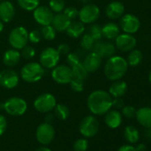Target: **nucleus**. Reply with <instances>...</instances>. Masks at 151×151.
<instances>
[{
  "label": "nucleus",
  "instance_id": "14",
  "mask_svg": "<svg viewBox=\"0 0 151 151\" xmlns=\"http://www.w3.org/2000/svg\"><path fill=\"white\" fill-rule=\"evenodd\" d=\"M53 12L45 6H38L35 10H33L34 20L41 26L50 25L53 19Z\"/></svg>",
  "mask_w": 151,
  "mask_h": 151
},
{
  "label": "nucleus",
  "instance_id": "35",
  "mask_svg": "<svg viewBox=\"0 0 151 151\" xmlns=\"http://www.w3.org/2000/svg\"><path fill=\"white\" fill-rule=\"evenodd\" d=\"M69 86H70V89L75 93H81L84 91V88H85L84 81L78 79V78H73L72 80L69 82Z\"/></svg>",
  "mask_w": 151,
  "mask_h": 151
},
{
  "label": "nucleus",
  "instance_id": "2",
  "mask_svg": "<svg viewBox=\"0 0 151 151\" xmlns=\"http://www.w3.org/2000/svg\"><path fill=\"white\" fill-rule=\"evenodd\" d=\"M128 63L126 60L118 55H113L108 58L104 66V75L110 81L121 79L126 74Z\"/></svg>",
  "mask_w": 151,
  "mask_h": 151
},
{
  "label": "nucleus",
  "instance_id": "48",
  "mask_svg": "<svg viewBox=\"0 0 151 151\" xmlns=\"http://www.w3.org/2000/svg\"><path fill=\"white\" fill-rule=\"evenodd\" d=\"M135 149H136V151H145L146 150V146H145V144L140 143V144H139L137 146V147H135Z\"/></svg>",
  "mask_w": 151,
  "mask_h": 151
},
{
  "label": "nucleus",
  "instance_id": "8",
  "mask_svg": "<svg viewBox=\"0 0 151 151\" xmlns=\"http://www.w3.org/2000/svg\"><path fill=\"white\" fill-rule=\"evenodd\" d=\"M52 80L59 85H67L73 78V73L70 66L68 65H57L51 73Z\"/></svg>",
  "mask_w": 151,
  "mask_h": 151
},
{
  "label": "nucleus",
  "instance_id": "16",
  "mask_svg": "<svg viewBox=\"0 0 151 151\" xmlns=\"http://www.w3.org/2000/svg\"><path fill=\"white\" fill-rule=\"evenodd\" d=\"M96 53H98L101 58H109L113 56L116 52V46L109 42L98 40L95 41L93 50Z\"/></svg>",
  "mask_w": 151,
  "mask_h": 151
},
{
  "label": "nucleus",
  "instance_id": "10",
  "mask_svg": "<svg viewBox=\"0 0 151 151\" xmlns=\"http://www.w3.org/2000/svg\"><path fill=\"white\" fill-rule=\"evenodd\" d=\"M100 14V8L96 5L88 4L80 9L78 13V18L79 21L84 24H92L99 19Z\"/></svg>",
  "mask_w": 151,
  "mask_h": 151
},
{
  "label": "nucleus",
  "instance_id": "32",
  "mask_svg": "<svg viewBox=\"0 0 151 151\" xmlns=\"http://www.w3.org/2000/svg\"><path fill=\"white\" fill-rule=\"evenodd\" d=\"M95 44V40L92 37L89 33H84L81 36L80 39V45L86 51H92L93 45Z\"/></svg>",
  "mask_w": 151,
  "mask_h": 151
},
{
  "label": "nucleus",
  "instance_id": "31",
  "mask_svg": "<svg viewBox=\"0 0 151 151\" xmlns=\"http://www.w3.org/2000/svg\"><path fill=\"white\" fill-rule=\"evenodd\" d=\"M54 110V116L59 118L60 120H66L69 116V109L64 104H56V106L53 109Z\"/></svg>",
  "mask_w": 151,
  "mask_h": 151
},
{
  "label": "nucleus",
  "instance_id": "45",
  "mask_svg": "<svg viewBox=\"0 0 151 151\" xmlns=\"http://www.w3.org/2000/svg\"><path fill=\"white\" fill-rule=\"evenodd\" d=\"M124 106V101L121 98H114V100H112V107L115 108L116 109H123Z\"/></svg>",
  "mask_w": 151,
  "mask_h": 151
},
{
  "label": "nucleus",
  "instance_id": "29",
  "mask_svg": "<svg viewBox=\"0 0 151 151\" xmlns=\"http://www.w3.org/2000/svg\"><path fill=\"white\" fill-rule=\"evenodd\" d=\"M124 138L130 143H136L139 140V131L132 125L126 126L124 129Z\"/></svg>",
  "mask_w": 151,
  "mask_h": 151
},
{
  "label": "nucleus",
  "instance_id": "50",
  "mask_svg": "<svg viewBox=\"0 0 151 151\" xmlns=\"http://www.w3.org/2000/svg\"><path fill=\"white\" fill-rule=\"evenodd\" d=\"M147 133V136L151 139V127H149V128H147V132H146Z\"/></svg>",
  "mask_w": 151,
  "mask_h": 151
},
{
  "label": "nucleus",
  "instance_id": "43",
  "mask_svg": "<svg viewBox=\"0 0 151 151\" xmlns=\"http://www.w3.org/2000/svg\"><path fill=\"white\" fill-rule=\"evenodd\" d=\"M57 51H58V52H59L60 55L64 56V55H67L68 53L70 52V47H69V45H68V44L62 43V44H60V45L58 46Z\"/></svg>",
  "mask_w": 151,
  "mask_h": 151
},
{
  "label": "nucleus",
  "instance_id": "47",
  "mask_svg": "<svg viewBox=\"0 0 151 151\" xmlns=\"http://www.w3.org/2000/svg\"><path fill=\"white\" fill-rule=\"evenodd\" d=\"M54 118H55L54 114H52V113L48 112V113H46V116L45 117V122L48 123V124H52L54 121Z\"/></svg>",
  "mask_w": 151,
  "mask_h": 151
},
{
  "label": "nucleus",
  "instance_id": "27",
  "mask_svg": "<svg viewBox=\"0 0 151 151\" xmlns=\"http://www.w3.org/2000/svg\"><path fill=\"white\" fill-rule=\"evenodd\" d=\"M71 69H72V73H73V78H75L85 81L88 78L89 73L81 61L73 65L71 67Z\"/></svg>",
  "mask_w": 151,
  "mask_h": 151
},
{
  "label": "nucleus",
  "instance_id": "1",
  "mask_svg": "<svg viewBox=\"0 0 151 151\" xmlns=\"http://www.w3.org/2000/svg\"><path fill=\"white\" fill-rule=\"evenodd\" d=\"M112 97L104 90H95L87 98V107L89 110L97 116L106 114L112 108Z\"/></svg>",
  "mask_w": 151,
  "mask_h": 151
},
{
  "label": "nucleus",
  "instance_id": "37",
  "mask_svg": "<svg viewBox=\"0 0 151 151\" xmlns=\"http://www.w3.org/2000/svg\"><path fill=\"white\" fill-rule=\"evenodd\" d=\"M73 148L75 151H86L88 148V140L85 138L78 139L74 142Z\"/></svg>",
  "mask_w": 151,
  "mask_h": 151
},
{
  "label": "nucleus",
  "instance_id": "51",
  "mask_svg": "<svg viewBox=\"0 0 151 151\" xmlns=\"http://www.w3.org/2000/svg\"><path fill=\"white\" fill-rule=\"evenodd\" d=\"M4 27H5L4 26V22L1 20H0V33H1L4 30Z\"/></svg>",
  "mask_w": 151,
  "mask_h": 151
},
{
  "label": "nucleus",
  "instance_id": "15",
  "mask_svg": "<svg viewBox=\"0 0 151 151\" xmlns=\"http://www.w3.org/2000/svg\"><path fill=\"white\" fill-rule=\"evenodd\" d=\"M115 41H116V47L119 51L124 52L132 51V49L135 48L137 45L136 38L132 34H127V33L119 34L115 38Z\"/></svg>",
  "mask_w": 151,
  "mask_h": 151
},
{
  "label": "nucleus",
  "instance_id": "36",
  "mask_svg": "<svg viewBox=\"0 0 151 151\" xmlns=\"http://www.w3.org/2000/svg\"><path fill=\"white\" fill-rule=\"evenodd\" d=\"M87 33H89L95 41L101 40V37H102L101 27L100 25H98V24H93V25H91V27L89 28V30H88Z\"/></svg>",
  "mask_w": 151,
  "mask_h": 151
},
{
  "label": "nucleus",
  "instance_id": "25",
  "mask_svg": "<svg viewBox=\"0 0 151 151\" xmlns=\"http://www.w3.org/2000/svg\"><path fill=\"white\" fill-rule=\"evenodd\" d=\"M85 30L86 27L83 22L80 21H71L70 24L66 29V33L71 38H78L85 33Z\"/></svg>",
  "mask_w": 151,
  "mask_h": 151
},
{
  "label": "nucleus",
  "instance_id": "26",
  "mask_svg": "<svg viewBox=\"0 0 151 151\" xmlns=\"http://www.w3.org/2000/svg\"><path fill=\"white\" fill-rule=\"evenodd\" d=\"M102 37L108 40L115 39L120 33V27L115 22H108L101 27Z\"/></svg>",
  "mask_w": 151,
  "mask_h": 151
},
{
  "label": "nucleus",
  "instance_id": "23",
  "mask_svg": "<svg viewBox=\"0 0 151 151\" xmlns=\"http://www.w3.org/2000/svg\"><path fill=\"white\" fill-rule=\"evenodd\" d=\"M22 55L19 50L16 49H8L3 54V62L7 67H14L21 60Z\"/></svg>",
  "mask_w": 151,
  "mask_h": 151
},
{
  "label": "nucleus",
  "instance_id": "6",
  "mask_svg": "<svg viewBox=\"0 0 151 151\" xmlns=\"http://www.w3.org/2000/svg\"><path fill=\"white\" fill-rule=\"evenodd\" d=\"M56 104V98L49 93H45L38 95L33 103L34 108L37 111L45 114L53 110Z\"/></svg>",
  "mask_w": 151,
  "mask_h": 151
},
{
  "label": "nucleus",
  "instance_id": "20",
  "mask_svg": "<svg viewBox=\"0 0 151 151\" xmlns=\"http://www.w3.org/2000/svg\"><path fill=\"white\" fill-rule=\"evenodd\" d=\"M105 124L111 129L119 127L122 124V114L116 109H109L105 116Z\"/></svg>",
  "mask_w": 151,
  "mask_h": 151
},
{
  "label": "nucleus",
  "instance_id": "22",
  "mask_svg": "<svg viewBox=\"0 0 151 151\" xmlns=\"http://www.w3.org/2000/svg\"><path fill=\"white\" fill-rule=\"evenodd\" d=\"M71 21L62 13L56 14L53 16L52 26L55 29L57 32H64L68 29V25L70 24Z\"/></svg>",
  "mask_w": 151,
  "mask_h": 151
},
{
  "label": "nucleus",
  "instance_id": "11",
  "mask_svg": "<svg viewBox=\"0 0 151 151\" xmlns=\"http://www.w3.org/2000/svg\"><path fill=\"white\" fill-rule=\"evenodd\" d=\"M55 136V130L52 124L48 123H42L40 124L36 131V138L37 141L42 145H48L50 144Z\"/></svg>",
  "mask_w": 151,
  "mask_h": 151
},
{
  "label": "nucleus",
  "instance_id": "49",
  "mask_svg": "<svg viewBox=\"0 0 151 151\" xmlns=\"http://www.w3.org/2000/svg\"><path fill=\"white\" fill-rule=\"evenodd\" d=\"M36 151H52V150L49 147H40Z\"/></svg>",
  "mask_w": 151,
  "mask_h": 151
},
{
  "label": "nucleus",
  "instance_id": "34",
  "mask_svg": "<svg viewBox=\"0 0 151 151\" xmlns=\"http://www.w3.org/2000/svg\"><path fill=\"white\" fill-rule=\"evenodd\" d=\"M49 8L56 14L62 13L66 8V4L64 0H50Z\"/></svg>",
  "mask_w": 151,
  "mask_h": 151
},
{
  "label": "nucleus",
  "instance_id": "4",
  "mask_svg": "<svg viewBox=\"0 0 151 151\" xmlns=\"http://www.w3.org/2000/svg\"><path fill=\"white\" fill-rule=\"evenodd\" d=\"M8 42L14 49L22 50L29 43V31L22 26L15 27L9 34Z\"/></svg>",
  "mask_w": 151,
  "mask_h": 151
},
{
  "label": "nucleus",
  "instance_id": "46",
  "mask_svg": "<svg viewBox=\"0 0 151 151\" xmlns=\"http://www.w3.org/2000/svg\"><path fill=\"white\" fill-rule=\"evenodd\" d=\"M117 151H136V149L132 145H123L118 148Z\"/></svg>",
  "mask_w": 151,
  "mask_h": 151
},
{
  "label": "nucleus",
  "instance_id": "24",
  "mask_svg": "<svg viewBox=\"0 0 151 151\" xmlns=\"http://www.w3.org/2000/svg\"><path fill=\"white\" fill-rule=\"evenodd\" d=\"M126 91H127V84L124 81L119 79V80L113 81V83L109 86V93L112 98H121L125 94Z\"/></svg>",
  "mask_w": 151,
  "mask_h": 151
},
{
  "label": "nucleus",
  "instance_id": "52",
  "mask_svg": "<svg viewBox=\"0 0 151 151\" xmlns=\"http://www.w3.org/2000/svg\"><path fill=\"white\" fill-rule=\"evenodd\" d=\"M0 110H5V103H0Z\"/></svg>",
  "mask_w": 151,
  "mask_h": 151
},
{
  "label": "nucleus",
  "instance_id": "17",
  "mask_svg": "<svg viewBox=\"0 0 151 151\" xmlns=\"http://www.w3.org/2000/svg\"><path fill=\"white\" fill-rule=\"evenodd\" d=\"M101 62H102V58L93 51L90 52L82 61L83 65L85 66L88 73L96 72L101 68Z\"/></svg>",
  "mask_w": 151,
  "mask_h": 151
},
{
  "label": "nucleus",
  "instance_id": "28",
  "mask_svg": "<svg viewBox=\"0 0 151 151\" xmlns=\"http://www.w3.org/2000/svg\"><path fill=\"white\" fill-rule=\"evenodd\" d=\"M143 59V55L142 52L139 50L137 49H132V51H130L128 56H127V63L128 66L131 67H136L138 65H139L142 61Z\"/></svg>",
  "mask_w": 151,
  "mask_h": 151
},
{
  "label": "nucleus",
  "instance_id": "38",
  "mask_svg": "<svg viewBox=\"0 0 151 151\" xmlns=\"http://www.w3.org/2000/svg\"><path fill=\"white\" fill-rule=\"evenodd\" d=\"M21 51V55L26 60H31L36 56V51L34 47H32L31 45H27Z\"/></svg>",
  "mask_w": 151,
  "mask_h": 151
},
{
  "label": "nucleus",
  "instance_id": "9",
  "mask_svg": "<svg viewBox=\"0 0 151 151\" xmlns=\"http://www.w3.org/2000/svg\"><path fill=\"white\" fill-rule=\"evenodd\" d=\"M60 55L59 54L57 49L53 47H46L42 50L39 55V63L45 68H53L58 65L60 61Z\"/></svg>",
  "mask_w": 151,
  "mask_h": 151
},
{
  "label": "nucleus",
  "instance_id": "7",
  "mask_svg": "<svg viewBox=\"0 0 151 151\" xmlns=\"http://www.w3.org/2000/svg\"><path fill=\"white\" fill-rule=\"evenodd\" d=\"M100 128L97 118L93 116H85L79 124V132L85 138H92L95 136Z\"/></svg>",
  "mask_w": 151,
  "mask_h": 151
},
{
  "label": "nucleus",
  "instance_id": "19",
  "mask_svg": "<svg viewBox=\"0 0 151 151\" xmlns=\"http://www.w3.org/2000/svg\"><path fill=\"white\" fill-rule=\"evenodd\" d=\"M124 13V6L119 1L109 3L105 9L106 16L110 20H117L122 17Z\"/></svg>",
  "mask_w": 151,
  "mask_h": 151
},
{
  "label": "nucleus",
  "instance_id": "40",
  "mask_svg": "<svg viewBox=\"0 0 151 151\" xmlns=\"http://www.w3.org/2000/svg\"><path fill=\"white\" fill-rule=\"evenodd\" d=\"M42 39V36L40 33V30L33 29L30 32H29V41L32 44H38Z\"/></svg>",
  "mask_w": 151,
  "mask_h": 151
},
{
  "label": "nucleus",
  "instance_id": "33",
  "mask_svg": "<svg viewBox=\"0 0 151 151\" xmlns=\"http://www.w3.org/2000/svg\"><path fill=\"white\" fill-rule=\"evenodd\" d=\"M17 3L21 8L30 12L35 10L39 6V0H17Z\"/></svg>",
  "mask_w": 151,
  "mask_h": 151
},
{
  "label": "nucleus",
  "instance_id": "12",
  "mask_svg": "<svg viewBox=\"0 0 151 151\" xmlns=\"http://www.w3.org/2000/svg\"><path fill=\"white\" fill-rule=\"evenodd\" d=\"M119 27L124 33L132 35L139 29L140 22L137 16L131 14H123L120 18Z\"/></svg>",
  "mask_w": 151,
  "mask_h": 151
},
{
  "label": "nucleus",
  "instance_id": "18",
  "mask_svg": "<svg viewBox=\"0 0 151 151\" xmlns=\"http://www.w3.org/2000/svg\"><path fill=\"white\" fill-rule=\"evenodd\" d=\"M15 15V7L8 0L0 2V20L3 22H10Z\"/></svg>",
  "mask_w": 151,
  "mask_h": 151
},
{
  "label": "nucleus",
  "instance_id": "21",
  "mask_svg": "<svg viewBox=\"0 0 151 151\" xmlns=\"http://www.w3.org/2000/svg\"><path fill=\"white\" fill-rule=\"evenodd\" d=\"M138 123L143 127H151V108L142 107L136 110L135 114Z\"/></svg>",
  "mask_w": 151,
  "mask_h": 151
},
{
  "label": "nucleus",
  "instance_id": "42",
  "mask_svg": "<svg viewBox=\"0 0 151 151\" xmlns=\"http://www.w3.org/2000/svg\"><path fill=\"white\" fill-rule=\"evenodd\" d=\"M67 62L70 67H72L73 65L80 62V57L76 52H69L67 54Z\"/></svg>",
  "mask_w": 151,
  "mask_h": 151
},
{
  "label": "nucleus",
  "instance_id": "5",
  "mask_svg": "<svg viewBox=\"0 0 151 151\" xmlns=\"http://www.w3.org/2000/svg\"><path fill=\"white\" fill-rule=\"evenodd\" d=\"M4 103L5 111L13 116H20L24 115L28 109L26 101L21 97H11Z\"/></svg>",
  "mask_w": 151,
  "mask_h": 151
},
{
  "label": "nucleus",
  "instance_id": "13",
  "mask_svg": "<svg viewBox=\"0 0 151 151\" xmlns=\"http://www.w3.org/2000/svg\"><path fill=\"white\" fill-rule=\"evenodd\" d=\"M20 76L13 69L0 71V86L6 89H14L19 85Z\"/></svg>",
  "mask_w": 151,
  "mask_h": 151
},
{
  "label": "nucleus",
  "instance_id": "39",
  "mask_svg": "<svg viewBox=\"0 0 151 151\" xmlns=\"http://www.w3.org/2000/svg\"><path fill=\"white\" fill-rule=\"evenodd\" d=\"M78 13H79V11H78L77 8H76V7H74V6L67 7V8H65L64 11H63V14H64L70 21L77 19V18L78 17Z\"/></svg>",
  "mask_w": 151,
  "mask_h": 151
},
{
  "label": "nucleus",
  "instance_id": "53",
  "mask_svg": "<svg viewBox=\"0 0 151 151\" xmlns=\"http://www.w3.org/2000/svg\"><path fill=\"white\" fill-rule=\"evenodd\" d=\"M148 80H149V82H150V84H151V70H150L149 75H148Z\"/></svg>",
  "mask_w": 151,
  "mask_h": 151
},
{
  "label": "nucleus",
  "instance_id": "41",
  "mask_svg": "<svg viewBox=\"0 0 151 151\" xmlns=\"http://www.w3.org/2000/svg\"><path fill=\"white\" fill-rule=\"evenodd\" d=\"M135 114H136V109L132 106L127 105V106H124L122 109V115L126 118L131 119L135 116Z\"/></svg>",
  "mask_w": 151,
  "mask_h": 151
},
{
  "label": "nucleus",
  "instance_id": "44",
  "mask_svg": "<svg viewBox=\"0 0 151 151\" xmlns=\"http://www.w3.org/2000/svg\"><path fill=\"white\" fill-rule=\"evenodd\" d=\"M6 127H7V120L3 115L0 114V136L4 134V132L6 130Z\"/></svg>",
  "mask_w": 151,
  "mask_h": 151
},
{
  "label": "nucleus",
  "instance_id": "30",
  "mask_svg": "<svg viewBox=\"0 0 151 151\" xmlns=\"http://www.w3.org/2000/svg\"><path fill=\"white\" fill-rule=\"evenodd\" d=\"M40 33H41L42 38H44V39H45L47 41H51V40H53L56 37L57 31L52 26V24H50V25L42 26L41 29H40Z\"/></svg>",
  "mask_w": 151,
  "mask_h": 151
},
{
  "label": "nucleus",
  "instance_id": "54",
  "mask_svg": "<svg viewBox=\"0 0 151 151\" xmlns=\"http://www.w3.org/2000/svg\"><path fill=\"white\" fill-rule=\"evenodd\" d=\"M1 1H2V0H0V2H1Z\"/></svg>",
  "mask_w": 151,
  "mask_h": 151
},
{
  "label": "nucleus",
  "instance_id": "3",
  "mask_svg": "<svg viewBox=\"0 0 151 151\" xmlns=\"http://www.w3.org/2000/svg\"><path fill=\"white\" fill-rule=\"evenodd\" d=\"M45 75V68L38 62L26 63L21 69L20 76L23 81L27 83H37L40 81Z\"/></svg>",
  "mask_w": 151,
  "mask_h": 151
}]
</instances>
